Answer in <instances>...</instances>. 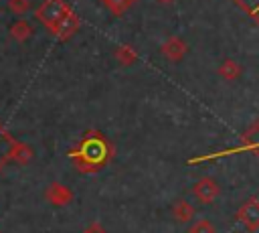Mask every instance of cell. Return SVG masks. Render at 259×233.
Here are the masks:
<instances>
[{
    "label": "cell",
    "mask_w": 259,
    "mask_h": 233,
    "mask_svg": "<svg viewBox=\"0 0 259 233\" xmlns=\"http://www.w3.org/2000/svg\"><path fill=\"white\" fill-rule=\"evenodd\" d=\"M113 144L97 130L85 132V136L69 150V158L75 162V168L83 174H95L103 170L113 158Z\"/></svg>",
    "instance_id": "obj_1"
},
{
    "label": "cell",
    "mask_w": 259,
    "mask_h": 233,
    "mask_svg": "<svg viewBox=\"0 0 259 233\" xmlns=\"http://www.w3.org/2000/svg\"><path fill=\"white\" fill-rule=\"evenodd\" d=\"M69 10H71V8H69V4H67L65 0H42V2L36 6V10H34V18H36L42 26L51 28V26H53L59 18H63Z\"/></svg>",
    "instance_id": "obj_2"
},
{
    "label": "cell",
    "mask_w": 259,
    "mask_h": 233,
    "mask_svg": "<svg viewBox=\"0 0 259 233\" xmlns=\"http://www.w3.org/2000/svg\"><path fill=\"white\" fill-rule=\"evenodd\" d=\"M192 195H194V199H196L198 203H202V205H210V203H214L217 197L221 195V186H219V182H217L214 178H210V176H202V178H198V180L194 182V186H192Z\"/></svg>",
    "instance_id": "obj_3"
},
{
    "label": "cell",
    "mask_w": 259,
    "mask_h": 233,
    "mask_svg": "<svg viewBox=\"0 0 259 233\" xmlns=\"http://www.w3.org/2000/svg\"><path fill=\"white\" fill-rule=\"evenodd\" d=\"M79 26H81L79 16H77L73 10H69L63 18H59V20L49 28V32H51L53 36H57L59 41H67V38H71V36L79 30Z\"/></svg>",
    "instance_id": "obj_4"
},
{
    "label": "cell",
    "mask_w": 259,
    "mask_h": 233,
    "mask_svg": "<svg viewBox=\"0 0 259 233\" xmlns=\"http://www.w3.org/2000/svg\"><path fill=\"white\" fill-rule=\"evenodd\" d=\"M237 221L247 231H257L259 229V199L245 201L237 211Z\"/></svg>",
    "instance_id": "obj_5"
},
{
    "label": "cell",
    "mask_w": 259,
    "mask_h": 233,
    "mask_svg": "<svg viewBox=\"0 0 259 233\" xmlns=\"http://www.w3.org/2000/svg\"><path fill=\"white\" fill-rule=\"evenodd\" d=\"M160 53H162V57H164L166 61H170V63H180V61L186 57V53H188V45H186L180 36H168V38L162 43Z\"/></svg>",
    "instance_id": "obj_6"
},
{
    "label": "cell",
    "mask_w": 259,
    "mask_h": 233,
    "mask_svg": "<svg viewBox=\"0 0 259 233\" xmlns=\"http://www.w3.org/2000/svg\"><path fill=\"white\" fill-rule=\"evenodd\" d=\"M45 199L53 207H67L73 201V190L63 182H51L45 190Z\"/></svg>",
    "instance_id": "obj_7"
},
{
    "label": "cell",
    "mask_w": 259,
    "mask_h": 233,
    "mask_svg": "<svg viewBox=\"0 0 259 233\" xmlns=\"http://www.w3.org/2000/svg\"><path fill=\"white\" fill-rule=\"evenodd\" d=\"M32 158H34V150L28 146V144H24V142H12V146H10V152H8V160L10 162H16V164H20V166H26L28 162H32Z\"/></svg>",
    "instance_id": "obj_8"
},
{
    "label": "cell",
    "mask_w": 259,
    "mask_h": 233,
    "mask_svg": "<svg viewBox=\"0 0 259 233\" xmlns=\"http://www.w3.org/2000/svg\"><path fill=\"white\" fill-rule=\"evenodd\" d=\"M172 215H174V219H176L178 223H190V221L194 219L196 211H194V207H192L186 199H178V201L172 205Z\"/></svg>",
    "instance_id": "obj_9"
},
{
    "label": "cell",
    "mask_w": 259,
    "mask_h": 233,
    "mask_svg": "<svg viewBox=\"0 0 259 233\" xmlns=\"http://www.w3.org/2000/svg\"><path fill=\"white\" fill-rule=\"evenodd\" d=\"M217 73H219L225 81H235V79H239V77H241L243 67H241V63H237L235 59H225V61L219 65Z\"/></svg>",
    "instance_id": "obj_10"
},
{
    "label": "cell",
    "mask_w": 259,
    "mask_h": 233,
    "mask_svg": "<svg viewBox=\"0 0 259 233\" xmlns=\"http://www.w3.org/2000/svg\"><path fill=\"white\" fill-rule=\"evenodd\" d=\"M8 32H10V36H12L16 43H24V41H28V38L32 36L34 28H32V24L26 22V20H16V22L10 24Z\"/></svg>",
    "instance_id": "obj_11"
},
{
    "label": "cell",
    "mask_w": 259,
    "mask_h": 233,
    "mask_svg": "<svg viewBox=\"0 0 259 233\" xmlns=\"http://www.w3.org/2000/svg\"><path fill=\"white\" fill-rule=\"evenodd\" d=\"M113 57L121 67H132L138 61V53L132 45H117L113 51Z\"/></svg>",
    "instance_id": "obj_12"
},
{
    "label": "cell",
    "mask_w": 259,
    "mask_h": 233,
    "mask_svg": "<svg viewBox=\"0 0 259 233\" xmlns=\"http://www.w3.org/2000/svg\"><path fill=\"white\" fill-rule=\"evenodd\" d=\"M113 16H121V14H125L138 0H99Z\"/></svg>",
    "instance_id": "obj_13"
},
{
    "label": "cell",
    "mask_w": 259,
    "mask_h": 233,
    "mask_svg": "<svg viewBox=\"0 0 259 233\" xmlns=\"http://www.w3.org/2000/svg\"><path fill=\"white\" fill-rule=\"evenodd\" d=\"M12 142H14V140H12V138H10V136L0 128V166L8 160V152H10Z\"/></svg>",
    "instance_id": "obj_14"
},
{
    "label": "cell",
    "mask_w": 259,
    "mask_h": 233,
    "mask_svg": "<svg viewBox=\"0 0 259 233\" xmlns=\"http://www.w3.org/2000/svg\"><path fill=\"white\" fill-rule=\"evenodd\" d=\"M30 8H32V2H30V0H8V10H10L12 14L22 16V14H26Z\"/></svg>",
    "instance_id": "obj_15"
},
{
    "label": "cell",
    "mask_w": 259,
    "mask_h": 233,
    "mask_svg": "<svg viewBox=\"0 0 259 233\" xmlns=\"http://www.w3.org/2000/svg\"><path fill=\"white\" fill-rule=\"evenodd\" d=\"M188 233H214V225L208 219H198L188 227Z\"/></svg>",
    "instance_id": "obj_16"
},
{
    "label": "cell",
    "mask_w": 259,
    "mask_h": 233,
    "mask_svg": "<svg viewBox=\"0 0 259 233\" xmlns=\"http://www.w3.org/2000/svg\"><path fill=\"white\" fill-rule=\"evenodd\" d=\"M83 233H107V231H105V227L101 223H91Z\"/></svg>",
    "instance_id": "obj_17"
},
{
    "label": "cell",
    "mask_w": 259,
    "mask_h": 233,
    "mask_svg": "<svg viewBox=\"0 0 259 233\" xmlns=\"http://www.w3.org/2000/svg\"><path fill=\"white\" fill-rule=\"evenodd\" d=\"M156 2H160V4H172L174 0H156Z\"/></svg>",
    "instance_id": "obj_18"
}]
</instances>
